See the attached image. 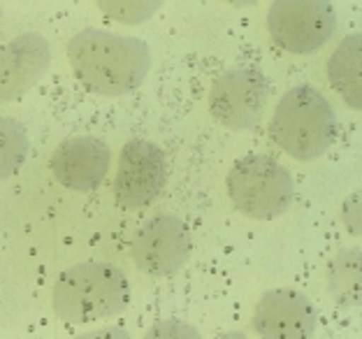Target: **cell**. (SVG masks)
I'll return each mask as SVG.
<instances>
[{"label":"cell","instance_id":"8","mask_svg":"<svg viewBox=\"0 0 362 339\" xmlns=\"http://www.w3.org/2000/svg\"><path fill=\"white\" fill-rule=\"evenodd\" d=\"M168 184V159L149 139H130L121 146L114 172V200L126 212L144 209Z\"/></svg>","mask_w":362,"mask_h":339},{"label":"cell","instance_id":"3","mask_svg":"<svg viewBox=\"0 0 362 339\" xmlns=\"http://www.w3.org/2000/svg\"><path fill=\"white\" fill-rule=\"evenodd\" d=\"M337 112L332 103L311 84L288 88L269 117V137L293 161H316L337 139Z\"/></svg>","mask_w":362,"mask_h":339},{"label":"cell","instance_id":"16","mask_svg":"<svg viewBox=\"0 0 362 339\" xmlns=\"http://www.w3.org/2000/svg\"><path fill=\"white\" fill-rule=\"evenodd\" d=\"M142 339H202L200 330L181 318H160L146 330Z\"/></svg>","mask_w":362,"mask_h":339},{"label":"cell","instance_id":"6","mask_svg":"<svg viewBox=\"0 0 362 339\" xmlns=\"http://www.w3.org/2000/svg\"><path fill=\"white\" fill-rule=\"evenodd\" d=\"M272 98L269 79L256 68H228L211 79L207 105L211 119L228 130L256 128Z\"/></svg>","mask_w":362,"mask_h":339},{"label":"cell","instance_id":"11","mask_svg":"<svg viewBox=\"0 0 362 339\" xmlns=\"http://www.w3.org/2000/svg\"><path fill=\"white\" fill-rule=\"evenodd\" d=\"M52 65V45L28 30L0 47V105L16 103L40 84Z\"/></svg>","mask_w":362,"mask_h":339},{"label":"cell","instance_id":"1","mask_svg":"<svg viewBox=\"0 0 362 339\" xmlns=\"http://www.w3.org/2000/svg\"><path fill=\"white\" fill-rule=\"evenodd\" d=\"M70 68L88 93L121 98L144 84L151 70V49L142 38L105 28H84L70 38Z\"/></svg>","mask_w":362,"mask_h":339},{"label":"cell","instance_id":"15","mask_svg":"<svg viewBox=\"0 0 362 339\" xmlns=\"http://www.w3.org/2000/svg\"><path fill=\"white\" fill-rule=\"evenodd\" d=\"M98 10L123 26H139L160 10V0H98Z\"/></svg>","mask_w":362,"mask_h":339},{"label":"cell","instance_id":"14","mask_svg":"<svg viewBox=\"0 0 362 339\" xmlns=\"http://www.w3.org/2000/svg\"><path fill=\"white\" fill-rule=\"evenodd\" d=\"M30 151L28 130L21 121L0 117V179H10L21 170Z\"/></svg>","mask_w":362,"mask_h":339},{"label":"cell","instance_id":"13","mask_svg":"<svg viewBox=\"0 0 362 339\" xmlns=\"http://www.w3.org/2000/svg\"><path fill=\"white\" fill-rule=\"evenodd\" d=\"M325 293L341 309L362 307V249L344 246L330 255L323 272Z\"/></svg>","mask_w":362,"mask_h":339},{"label":"cell","instance_id":"17","mask_svg":"<svg viewBox=\"0 0 362 339\" xmlns=\"http://www.w3.org/2000/svg\"><path fill=\"white\" fill-rule=\"evenodd\" d=\"M339 221L341 228L346 230L351 237L362 239V186H358L356 191H351L341 202L339 209Z\"/></svg>","mask_w":362,"mask_h":339},{"label":"cell","instance_id":"5","mask_svg":"<svg viewBox=\"0 0 362 339\" xmlns=\"http://www.w3.org/2000/svg\"><path fill=\"white\" fill-rule=\"evenodd\" d=\"M265 21L272 42L295 56L318 52L337 33V12L325 0H276Z\"/></svg>","mask_w":362,"mask_h":339},{"label":"cell","instance_id":"10","mask_svg":"<svg viewBox=\"0 0 362 339\" xmlns=\"http://www.w3.org/2000/svg\"><path fill=\"white\" fill-rule=\"evenodd\" d=\"M112 168V149L100 137L72 135L54 149L49 170L63 188L90 193L103 184Z\"/></svg>","mask_w":362,"mask_h":339},{"label":"cell","instance_id":"12","mask_svg":"<svg viewBox=\"0 0 362 339\" xmlns=\"http://www.w3.org/2000/svg\"><path fill=\"white\" fill-rule=\"evenodd\" d=\"M325 74L337 98L349 110L362 112V33L341 38L325 63Z\"/></svg>","mask_w":362,"mask_h":339},{"label":"cell","instance_id":"4","mask_svg":"<svg viewBox=\"0 0 362 339\" xmlns=\"http://www.w3.org/2000/svg\"><path fill=\"white\" fill-rule=\"evenodd\" d=\"M226 191L242 217L253 221H274L293 207L298 186L293 172L272 156L246 154L230 168Z\"/></svg>","mask_w":362,"mask_h":339},{"label":"cell","instance_id":"2","mask_svg":"<svg viewBox=\"0 0 362 339\" xmlns=\"http://www.w3.org/2000/svg\"><path fill=\"white\" fill-rule=\"evenodd\" d=\"M130 304L126 272L105 260H84L70 265L52 288L54 316L68 326L119 316Z\"/></svg>","mask_w":362,"mask_h":339},{"label":"cell","instance_id":"7","mask_svg":"<svg viewBox=\"0 0 362 339\" xmlns=\"http://www.w3.org/2000/svg\"><path fill=\"white\" fill-rule=\"evenodd\" d=\"M133 265L149 277L177 275L193 253L191 230L172 214H158L139 226L128 246Z\"/></svg>","mask_w":362,"mask_h":339},{"label":"cell","instance_id":"9","mask_svg":"<svg viewBox=\"0 0 362 339\" xmlns=\"http://www.w3.org/2000/svg\"><path fill=\"white\" fill-rule=\"evenodd\" d=\"M251 330L260 339H311L318 330V311L298 288H269L253 304Z\"/></svg>","mask_w":362,"mask_h":339},{"label":"cell","instance_id":"19","mask_svg":"<svg viewBox=\"0 0 362 339\" xmlns=\"http://www.w3.org/2000/svg\"><path fill=\"white\" fill-rule=\"evenodd\" d=\"M216 339H249L244 333H240V330H230V333H223V335H218Z\"/></svg>","mask_w":362,"mask_h":339},{"label":"cell","instance_id":"18","mask_svg":"<svg viewBox=\"0 0 362 339\" xmlns=\"http://www.w3.org/2000/svg\"><path fill=\"white\" fill-rule=\"evenodd\" d=\"M72 339H130L128 330L121 326H105V328H93L86 333L75 335Z\"/></svg>","mask_w":362,"mask_h":339}]
</instances>
